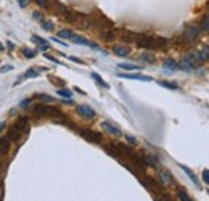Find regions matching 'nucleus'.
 Masks as SVG:
<instances>
[{
	"instance_id": "f257e3e1",
	"label": "nucleus",
	"mask_w": 209,
	"mask_h": 201,
	"mask_svg": "<svg viewBox=\"0 0 209 201\" xmlns=\"http://www.w3.org/2000/svg\"><path fill=\"white\" fill-rule=\"evenodd\" d=\"M200 64H201V61L198 60L196 52H193V53H187V55L183 56V60H182V63H180L179 68L180 69L188 71V69H196Z\"/></svg>"
},
{
	"instance_id": "f03ea898",
	"label": "nucleus",
	"mask_w": 209,
	"mask_h": 201,
	"mask_svg": "<svg viewBox=\"0 0 209 201\" xmlns=\"http://www.w3.org/2000/svg\"><path fill=\"white\" fill-rule=\"evenodd\" d=\"M138 47H143V48H148V50H156V48H161V47H164L167 43L166 39H150V37H146V39H142L138 40Z\"/></svg>"
},
{
	"instance_id": "7ed1b4c3",
	"label": "nucleus",
	"mask_w": 209,
	"mask_h": 201,
	"mask_svg": "<svg viewBox=\"0 0 209 201\" xmlns=\"http://www.w3.org/2000/svg\"><path fill=\"white\" fill-rule=\"evenodd\" d=\"M34 114L36 116H63L56 108L47 106V105H36L34 106Z\"/></svg>"
},
{
	"instance_id": "20e7f679",
	"label": "nucleus",
	"mask_w": 209,
	"mask_h": 201,
	"mask_svg": "<svg viewBox=\"0 0 209 201\" xmlns=\"http://www.w3.org/2000/svg\"><path fill=\"white\" fill-rule=\"evenodd\" d=\"M200 34H201V26L190 24V26H187L185 31H183V39L185 40H190V42H195V40H198Z\"/></svg>"
},
{
	"instance_id": "39448f33",
	"label": "nucleus",
	"mask_w": 209,
	"mask_h": 201,
	"mask_svg": "<svg viewBox=\"0 0 209 201\" xmlns=\"http://www.w3.org/2000/svg\"><path fill=\"white\" fill-rule=\"evenodd\" d=\"M118 77H122V79H132V81H143V82H151L153 77L145 76V74H138V73H121L118 74Z\"/></svg>"
},
{
	"instance_id": "423d86ee",
	"label": "nucleus",
	"mask_w": 209,
	"mask_h": 201,
	"mask_svg": "<svg viewBox=\"0 0 209 201\" xmlns=\"http://www.w3.org/2000/svg\"><path fill=\"white\" fill-rule=\"evenodd\" d=\"M81 135L87 142H92V143H100V142H101V135L98 134V132L90 130V129H84V130H81Z\"/></svg>"
},
{
	"instance_id": "0eeeda50",
	"label": "nucleus",
	"mask_w": 209,
	"mask_h": 201,
	"mask_svg": "<svg viewBox=\"0 0 209 201\" xmlns=\"http://www.w3.org/2000/svg\"><path fill=\"white\" fill-rule=\"evenodd\" d=\"M101 129H105V132H108L109 135H114V137H122V130L118 127V125H114L113 122H109V121L101 122Z\"/></svg>"
},
{
	"instance_id": "6e6552de",
	"label": "nucleus",
	"mask_w": 209,
	"mask_h": 201,
	"mask_svg": "<svg viewBox=\"0 0 209 201\" xmlns=\"http://www.w3.org/2000/svg\"><path fill=\"white\" fill-rule=\"evenodd\" d=\"M158 179H159V183H161V185H164V187L170 185V183L174 182L172 174L167 171V169H161V171L158 172Z\"/></svg>"
},
{
	"instance_id": "1a4fd4ad",
	"label": "nucleus",
	"mask_w": 209,
	"mask_h": 201,
	"mask_svg": "<svg viewBox=\"0 0 209 201\" xmlns=\"http://www.w3.org/2000/svg\"><path fill=\"white\" fill-rule=\"evenodd\" d=\"M77 113L81 114L82 118H87V119H93L95 116H97V113H95L88 105H79V106H77Z\"/></svg>"
},
{
	"instance_id": "9d476101",
	"label": "nucleus",
	"mask_w": 209,
	"mask_h": 201,
	"mask_svg": "<svg viewBox=\"0 0 209 201\" xmlns=\"http://www.w3.org/2000/svg\"><path fill=\"white\" fill-rule=\"evenodd\" d=\"M40 71L42 69H36V68H31V69H27L23 76H19V79H16L15 81V86H18L19 82H23L24 79H32V77H37L40 74Z\"/></svg>"
},
{
	"instance_id": "9b49d317",
	"label": "nucleus",
	"mask_w": 209,
	"mask_h": 201,
	"mask_svg": "<svg viewBox=\"0 0 209 201\" xmlns=\"http://www.w3.org/2000/svg\"><path fill=\"white\" fill-rule=\"evenodd\" d=\"M196 56H198V60H200L201 63H206V61H209V47L203 45L200 50H196Z\"/></svg>"
},
{
	"instance_id": "f8f14e48",
	"label": "nucleus",
	"mask_w": 209,
	"mask_h": 201,
	"mask_svg": "<svg viewBox=\"0 0 209 201\" xmlns=\"http://www.w3.org/2000/svg\"><path fill=\"white\" fill-rule=\"evenodd\" d=\"M73 40L74 43H79V45H87V47H92V48H98L97 47V43H93V42H88L87 39H84V37H81V36H76V34H74L73 36Z\"/></svg>"
},
{
	"instance_id": "ddd939ff",
	"label": "nucleus",
	"mask_w": 209,
	"mask_h": 201,
	"mask_svg": "<svg viewBox=\"0 0 209 201\" xmlns=\"http://www.w3.org/2000/svg\"><path fill=\"white\" fill-rule=\"evenodd\" d=\"M31 40H32L34 43H37V45L40 47L42 50H49L50 48V43L47 42V40H44L42 37H39V36H36V34H32V37H31Z\"/></svg>"
},
{
	"instance_id": "4468645a",
	"label": "nucleus",
	"mask_w": 209,
	"mask_h": 201,
	"mask_svg": "<svg viewBox=\"0 0 209 201\" xmlns=\"http://www.w3.org/2000/svg\"><path fill=\"white\" fill-rule=\"evenodd\" d=\"M118 68L122 71H140L142 69V66H138V64H131V63H121V64H118Z\"/></svg>"
},
{
	"instance_id": "2eb2a0df",
	"label": "nucleus",
	"mask_w": 209,
	"mask_h": 201,
	"mask_svg": "<svg viewBox=\"0 0 209 201\" xmlns=\"http://www.w3.org/2000/svg\"><path fill=\"white\" fill-rule=\"evenodd\" d=\"M113 52H114L118 56H127L129 55V48L124 47V45H114L113 47Z\"/></svg>"
},
{
	"instance_id": "dca6fc26",
	"label": "nucleus",
	"mask_w": 209,
	"mask_h": 201,
	"mask_svg": "<svg viewBox=\"0 0 209 201\" xmlns=\"http://www.w3.org/2000/svg\"><path fill=\"white\" fill-rule=\"evenodd\" d=\"M10 138L6 137V138H0V155H5V153H8V150H10Z\"/></svg>"
},
{
	"instance_id": "f3484780",
	"label": "nucleus",
	"mask_w": 209,
	"mask_h": 201,
	"mask_svg": "<svg viewBox=\"0 0 209 201\" xmlns=\"http://www.w3.org/2000/svg\"><path fill=\"white\" fill-rule=\"evenodd\" d=\"M180 168H182L183 171H185V174H187V175H188V177H190V179H191V182H193L195 185H196L198 188H200V187H201V185H200V180H198V177L195 175V172H193V171H190V169H188V168H185V166H180Z\"/></svg>"
},
{
	"instance_id": "a211bd4d",
	"label": "nucleus",
	"mask_w": 209,
	"mask_h": 201,
	"mask_svg": "<svg viewBox=\"0 0 209 201\" xmlns=\"http://www.w3.org/2000/svg\"><path fill=\"white\" fill-rule=\"evenodd\" d=\"M92 79H93L95 82L98 84V86H101V87H105V88H108V87H109V84H108V82H105V81L101 79V76H100V74H97V73H92Z\"/></svg>"
},
{
	"instance_id": "6ab92c4d",
	"label": "nucleus",
	"mask_w": 209,
	"mask_h": 201,
	"mask_svg": "<svg viewBox=\"0 0 209 201\" xmlns=\"http://www.w3.org/2000/svg\"><path fill=\"white\" fill-rule=\"evenodd\" d=\"M164 68L169 69V71H177V69H179V64H177L174 60H166V61H164Z\"/></svg>"
},
{
	"instance_id": "aec40b11",
	"label": "nucleus",
	"mask_w": 209,
	"mask_h": 201,
	"mask_svg": "<svg viewBox=\"0 0 209 201\" xmlns=\"http://www.w3.org/2000/svg\"><path fill=\"white\" fill-rule=\"evenodd\" d=\"M159 86H163V87H166V88H170V90H177L179 88V84H175V82H169V81H159Z\"/></svg>"
},
{
	"instance_id": "412c9836",
	"label": "nucleus",
	"mask_w": 209,
	"mask_h": 201,
	"mask_svg": "<svg viewBox=\"0 0 209 201\" xmlns=\"http://www.w3.org/2000/svg\"><path fill=\"white\" fill-rule=\"evenodd\" d=\"M73 36H74V32L73 31H69V29H61L60 32H58V37H61V39H73Z\"/></svg>"
},
{
	"instance_id": "4be33fe9",
	"label": "nucleus",
	"mask_w": 209,
	"mask_h": 201,
	"mask_svg": "<svg viewBox=\"0 0 209 201\" xmlns=\"http://www.w3.org/2000/svg\"><path fill=\"white\" fill-rule=\"evenodd\" d=\"M201 31L203 32H209V13H206L203 18V23H201Z\"/></svg>"
},
{
	"instance_id": "5701e85b",
	"label": "nucleus",
	"mask_w": 209,
	"mask_h": 201,
	"mask_svg": "<svg viewBox=\"0 0 209 201\" xmlns=\"http://www.w3.org/2000/svg\"><path fill=\"white\" fill-rule=\"evenodd\" d=\"M177 196H179V200H180V201H193V200L190 198V196H188V193L185 192V190H182V188H180L179 192H177Z\"/></svg>"
},
{
	"instance_id": "b1692460",
	"label": "nucleus",
	"mask_w": 209,
	"mask_h": 201,
	"mask_svg": "<svg viewBox=\"0 0 209 201\" xmlns=\"http://www.w3.org/2000/svg\"><path fill=\"white\" fill-rule=\"evenodd\" d=\"M23 55L26 58H34V56H37V50L36 48H24L23 50Z\"/></svg>"
},
{
	"instance_id": "393cba45",
	"label": "nucleus",
	"mask_w": 209,
	"mask_h": 201,
	"mask_svg": "<svg viewBox=\"0 0 209 201\" xmlns=\"http://www.w3.org/2000/svg\"><path fill=\"white\" fill-rule=\"evenodd\" d=\"M56 93L60 95V97H64V98H71V95H73V92L68 90V88H60V90H56Z\"/></svg>"
},
{
	"instance_id": "a878e982",
	"label": "nucleus",
	"mask_w": 209,
	"mask_h": 201,
	"mask_svg": "<svg viewBox=\"0 0 209 201\" xmlns=\"http://www.w3.org/2000/svg\"><path fill=\"white\" fill-rule=\"evenodd\" d=\"M140 60L148 61V63H153V61H155V58H153L151 53H143V55H140Z\"/></svg>"
},
{
	"instance_id": "bb28decb",
	"label": "nucleus",
	"mask_w": 209,
	"mask_h": 201,
	"mask_svg": "<svg viewBox=\"0 0 209 201\" xmlns=\"http://www.w3.org/2000/svg\"><path fill=\"white\" fill-rule=\"evenodd\" d=\"M36 3L40 6V8H45V10L50 6V0H36Z\"/></svg>"
},
{
	"instance_id": "cd10ccee",
	"label": "nucleus",
	"mask_w": 209,
	"mask_h": 201,
	"mask_svg": "<svg viewBox=\"0 0 209 201\" xmlns=\"http://www.w3.org/2000/svg\"><path fill=\"white\" fill-rule=\"evenodd\" d=\"M40 23H42V28L45 31H53V23L52 21H44V19H42Z\"/></svg>"
},
{
	"instance_id": "c85d7f7f",
	"label": "nucleus",
	"mask_w": 209,
	"mask_h": 201,
	"mask_svg": "<svg viewBox=\"0 0 209 201\" xmlns=\"http://www.w3.org/2000/svg\"><path fill=\"white\" fill-rule=\"evenodd\" d=\"M126 138H127V142H129L131 145H133V146L138 145V140H137L135 137H132V135H126Z\"/></svg>"
},
{
	"instance_id": "c756f323",
	"label": "nucleus",
	"mask_w": 209,
	"mask_h": 201,
	"mask_svg": "<svg viewBox=\"0 0 209 201\" xmlns=\"http://www.w3.org/2000/svg\"><path fill=\"white\" fill-rule=\"evenodd\" d=\"M156 201H174L169 195H161V196H156Z\"/></svg>"
},
{
	"instance_id": "7c9ffc66",
	"label": "nucleus",
	"mask_w": 209,
	"mask_h": 201,
	"mask_svg": "<svg viewBox=\"0 0 209 201\" xmlns=\"http://www.w3.org/2000/svg\"><path fill=\"white\" fill-rule=\"evenodd\" d=\"M203 182L209 185V169H204L203 171Z\"/></svg>"
},
{
	"instance_id": "2f4dec72",
	"label": "nucleus",
	"mask_w": 209,
	"mask_h": 201,
	"mask_svg": "<svg viewBox=\"0 0 209 201\" xmlns=\"http://www.w3.org/2000/svg\"><path fill=\"white\" fill-rule=\"evenodd\" d=\"M18 5H19V8H26L29 5V0H18Z\"/></svg>"
},
{
	"instance_id": "473e14b6",
	"label": "nucleus",
	"mask_w": 209,
	"mask_h": 201,
	"mask_svg": "<svg viewBox=\"0 0 209 201\" xmlns=\"http://www.w3.org/2000/svg\"><path fill=\"white\" fill-rule=\"evenodd\" d=\"M37 97L42 98V100H45V101H53V98H52V97H49V95H44V93H39Z\"/></svg>"
},
{
	"instance_id": "72a5a7b5",
	"label": "nucleus",
	"mask_w": 209,
	"mask_h": 201,
	"mask_svg": "<svg viewBox=\"0 0 209 201\" xmlns=\"http://www.w3.org/2000/svg\"><path fill=\"white\" fill-rule=\"evenodd\" d=\"M32 16H34V19H39V21H42V19H44V16L40 15V11H34Z\"/></svg>"
},
{
	"instance_id": "f704fd0d",
	"label": "nucleus",
	"mask_w": 209,
	"mask_h": 201,
	"mask_svg": "<svg viewBox=\"0 0 209 201\" xmlns=\"http://www.w3.org/2000/svg\"><path fill=\"white\" fill-rule=\"evenodd\" d=\"M45 58H49L50 61H53V63L60 64V61H58V60H56V58H55V56H52V55H47V53H45Z\"/></svg>"
},
{
	"instance_id": "c9c22d12",
	"label": "nucleus",
	"mask_w": 209,
	"mask_h": 201,
	"mask_svg": "<svg viewBox=\"0 0 209 201\" xmlns=\"http://www.w3.org/2000/svg\"><path fill=\"white\" fill-rule=\"evenodd\" d=\"M11 69H13V66H3V68H2L3 73H5V71H11Z\"/></svg>"
},
{
	"instance_id": "e433bc0d",
	"label": "nucleus",
	"mask_w": 209,
	"mask_h": 201,
	"mask_svg": "<svg viewBox=\"0 0 209 201\" xmlns=\"http://www.w3.org/2000/svg\"><path fill=\"white\" fill-rule=\"evenodd\" d=\"M5 127H6V125H5V122H0V132H2Z\"/></svg>"
},
{
	"instance_id": "4c0bfd02",
	"label": "nucleus",
	"mask_w": 209,
	"mask_h": 201,
	"mask_svg": "<svg viewBox=\"0 0 209 201\" xmlns=\"http://www.w3.org/2000/svg\"><path fill=\"white\" fill-rule=\"evenodd\" d=\"M0 50H3V45H2V43H0Z\"/></svg>"
}]
</instances>
